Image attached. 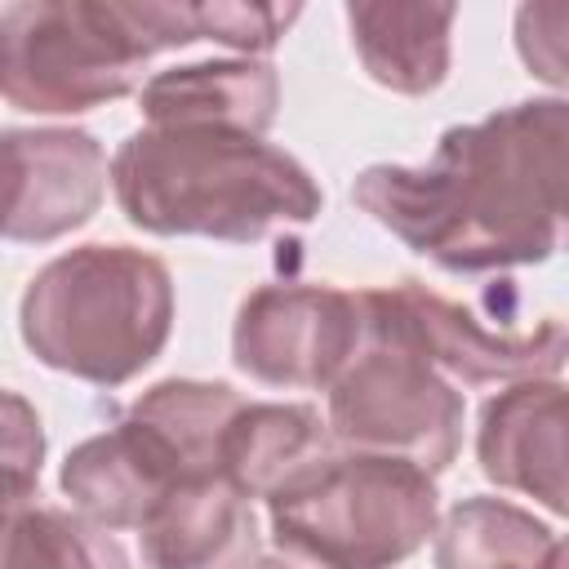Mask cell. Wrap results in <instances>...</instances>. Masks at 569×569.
<instances>
[{"instance_id":"cell-1","label":"cell","mask_w":569,"mask_h":569,"mask_svg":"<svg viewBox=\"0 0 569 569\" xmlns=\"http://www.w3.org/2000/svg\"><path fill=\"white\" fill-rule=\"evenodd\" d=\"M565 98L511 102L445 129L422 164L360 169L351 200L458 276L547 262L565 222Z\"/></svg>"},{"instance_id":"cell-2","label":"cell","mask_w":569,"mask_h":569,"mask_svg":"<svg viewBox=\"0 0 569 569\" xmlns=\"http://www.w3.org/2000/svg\"><path fill=\"white\" fill-rule=\"evenodd\" d=\"M120 213L147 236L253 244L302 227L325 196L289 151L222 129H133L107 160Z\"/></svg>"},{"instance_id":"cell-3","label":"cell","mask_w":569,"mask_h":569,"mask_svg":"<svg viewBox=\"0 0 569 569\" xmlns=\"http://www.w3.org/2000/svg\"><path fill=\"white\" fill-rule=\"evenodd\" d=\"M196 9L164 0H22L0 9V98L80 116L142 89L156 53L196 44Z\"/></svg>"},{"instance_id":"cell-4","label":"cell","mask_w":569,"mask_h":569,"mask_svg":"<svg viewBox=\"0 0 569 569\" xmlns=\"http://www.w3.org/2000/svg\"><path fill=\"white\" fill-rule=\"evenodd\" d=\"M173 276L133 244H76L49 258L18 302L27 351L93 387L133 382L169 342Z\"/></svg>"},{"instance_id":"cell-5","label":"cell","mask_w":569,"mask_h":569,"mask_svg":"<svg viewBox=\"0 0 569 569\" xmlns=\"http://www.w3.org/2000/svg\"><path fill=\"white\" fill-rule=\"evenodd\" d=\"M280 551L316 569H396L440 520L436 480L378 453H320L267 493Z\"/></svg>"},{"instance_id":"cell-6","label":"cell","mask_w":569,"mask_h":569,"mask_svg":"<svg viewBox=\"0 0 569 569\" xmlns=\"http://www.w3.org/2000/svg\"><path fill=\"white\" fill-rule=\"evenodd\" d=\"M462 413V391L445 373L365 325V347L329 387L325 427L347 453L405 458L436 476L458 458Z\"/></svg>"},{"instance_id":"cell-7","label":"cell","mask_w":569,"mask_h":569,"mask_svg":"<svg viewBox=\"0 0 569 569\" xmlns=\"http://www.w3.org/2000/svg\"><path fill=\"white\" fill-rule=\"evenodd\" d=\"M365 325L382 338H396L422 356L453 387H493L525 378H560L569 356V333L560 316L538 320L533 329L485 325L471 307L427 289L422 280H400L391 289H360Z\"/></svg>"},{"instance_id":"cell-8","label":"cell","mask_w":569,"mask_h":569,"mask_svg":"<svg viewBox=\"0 0 569 569\" xmlns=\"http://www.w3.org/2000/svg\"><path fill=\"white\" fill-rule=\"evenodd\" d=\"M360 347V293L338 284H262L231 325V360L262 387L329 391Z\"/></svg>"},{"instance_id":"cell-9","label":"cell","mask_w":569,"mask_h":569,"mask_svg":"<svg viewBox=\"0 0 569 569\" xmlns=\"http://www.w3.org/2000/svg\"><path fill=\"white\" fill-rule=\"evenodd\" d=\"M102 196L107 151L89 129H0V240H62L98 213Z\"/></svg>"},{"instance_id":"cell-10","label":"cell","mask_w":569,"mask_h":569,"mask_svg":"<svg viewBox=\"0 0 569 569\" xmlns=\"http://www.w3.org/2000/svg\"><path fill=\"white\" fill-rule=\"evenodd\" d=\"M187 476H213V471H196L187 453L156 422L129 409L116 427L80 440L62 458L58 485L71 498V511L116 533V529H142V520L160 507V498Z\"/></svg>"},{"instance_id":"cell-11","label":"cell","mask_w":569,"mask_h":569,"mask_svg":"<svg viewBox=\"0 0 569 569\" xmlns=\"http://www.w3.org/2000/svg\"><path fill=\"white\" fill-rule=\"evenodd\" d=\"M480 471L565 516V382L525 378L489 396L476 427Z\"/></svg>"},{"instance_id":"cell-12","label":"cell","mask_w":569,"mask_h":569,"mask_svg":"<svg viewBox=\"0 0 569 569\" xmlns=\"http://www.w3.org/2000/svg\"><path fill=\"white\" fill-rule=\"evenodd\" d=\"M280 76L267 58H209L142 80L138 111L151 129H222L262 138L276 124Z\"/></svg>"},{"instance_id":"cell-13","label":"cell","mask_w":569,"mask_h":569,"mask_svg":"<svg viewBox=\"0 0 569 569\" xmlns=\"http://www.w3.org/2000/svg\"><path fill=\"white\" fill-rule=\"evenodd\" d=\"M147 569H249L258 560V520L222 476H187L142 520Z\"/></svg>"},{"instance_id":"cell-14","label":"cell","mask_w":569,"mask_h":569,"mask_svg":"<svg viewBox=\"0 0 569 569\" xmlns=\"http://www.w3.org/2000/svg\"><path fill=\"white\" fill-rule=\"evenodd\" d=\"M347 31L360 67L369 71L373 84L422 98L445 84L449 76V36H453V4H400V0H378V4H347Z\"/></svg>"},{"instance_id":"cell-15","label":"cell","mask_w":569,"mask_h":569,"mask_svg":"<svg viewBox=\"0 0 569 569\" xmlns=\"http://www.w3.org/2000/svg\"><path fill=\"white\" fill-rule=\"evenodd\" d=\"M0 569H129V551L80 511L40 502V480L0 476Z\"/></svg>"},{"instance_id":"cell-16","label":"cell","mask_w":569,"mask_h":569,"mask_svg":"<svg viewBox=\"0 0 569 569\" xmlns=\"http://www.w3.org/2000/svg\"><path fill=\"white\" fill-rule=\"evenodd\" d=\"M329 449V427L311 405L244 400L218 440V476L240 498H267L284 476Z\"/></svg>"},{"instance_id":"cell-17","label":"cell","mask_w":569,"mask_h":569,"mask_svg":"<svg viewBox=\"0 0 569 569\" xmlns=\"http://www.w3.org/2000/svg\"><path fill=\"white\" fill-rule=\"evenodd\" d=\"M436 569H565V538L507 498H462L436 520Z\"/></svg>"},{"instance_id":"cell-18","label":"cell","mask_w":569,"mask_h":569,"mask_svg":"<svg viewBox=\"0 0 569 569\" xmlns=\"http://www.w3.org/2000/svg\"><path fill=\"white\" fill-rule=\"evenodd\" d=\"M200 40H218L240 58L271 53L298 22V4H191Z\"/></svg>"},{"instance_id":"cell-19","label":"cell","mask_w":569,"mask_h":569,"mask_svg":"<svg viewBox=\"0 0 569 569\" xmlns=\"http://www.w3.org/2000/svg\"><path fill=\"white\" fill-rule=\"evenodd\" d=\"M44 462V427L27 396L0 387V476L40 480Z\"/></svg>"},{"instance_id":"cell-20","label":"cell","mask_w":569,"mask_h":569,"mask_svg":"<svg viewBox=\"0 0 569 569\" xmlns=\"http://www.w3.org/2000/svg\"><path fill=\"white\" fill-rule=\"evenodd\" d=\"M565 4H525L516 13V49L533 76H542L551 89L565 84V58H560V31H565Z\"/></svg>"},{"instance_id":"cell-21","label":"cell","mask_w":569,"mask_h":569,"mask_svg":"<svg viewBox=\"0 0 569 569\" xmlns=\"http://www.w3.org/2000/svg\"><path fill=\"white\" fill-rule=\"evenodd\" d=\"M249 569H293V565H284V560H253Z\"/></svg>"}]
</instances>
